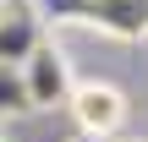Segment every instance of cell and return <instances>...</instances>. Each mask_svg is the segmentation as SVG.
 I'll use <instances>...</instances> for the list:
<instances>
[{
    "instance_id": "obj_1",
    "label": "cell",
    "mask_w": 148,
    "mask_h": 142,
    "mask_svg": "<svg viewBox=\"0 0 148 142\" xmlns=\"http://www.w3.org/2000/svg\"><path fill=\"white\" fill-rule=\"evenodd\" d=\"M66 109H71L77 131L93 137V142H110L126 126V93H121L115 82H77L71 99H66Z\"/></svg>"
},
{
    "instance_id": "obj_3",
    "label": "cell",
    "mask_w": 148,
    "mask_h": 142,
    "mask_svg": "<svg viewBox=\"0 0 148 142\" xmlns=\"http://www.w3.org/2000/svg\"><path fill=\"white\" fill-rule=\"evenodd\" d=\"M5 109H33L27 104V82H22V71H11V60H0V115Z\"/></svg>"
},
{
    "instance_id": "obj_2",
    "label": "cell",
    "mask_w": 148,
    "mask_h": 142,
    "mask_svg": "<svg viewBox=\"0 0 148 142\" xmlns=\"http://www.w3.org/2000/svg\"><path fill=\"white\" fill-rule=\"evenodd\" d=\"M22 82H27V104L33 109H55V104H66L71 99V60L60 55V44H49V38H38L27 55H22Z\"/></svg>"
}]
</instances>
